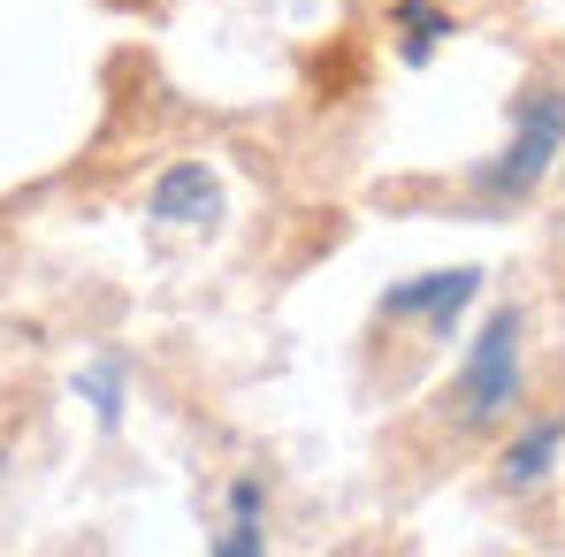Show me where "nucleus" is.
Returning a JSON list of instances; mask_svg holds the SVG:
<instances>
[{
    "mask_svg": "<svg viewBox=\"0 0 565 557\" xmlns=\"http://www.w3.org/2000/svg\"><path fill=\"white\" fill-rule=\"evenodd\" d=\"M558 153H565V93L558 85H527V93L512 99V138H504V153H489V161L473 169V191H481V199H527V191L558 169Z\"/></svg>",
    "mask_w": 565,
    "mask_h": 557,
    "instance_id": "f03ea898",
    "label": "nucleus"
},
{
    "mask_svg": "<svg viewBox=\"0 0 565 557\" xmlns=\"http://www.w3.org/2000/svg\"><path fill=\"white\" fill-rule=\"evenodd\" d=\"M520 389H527V313L497 306L481 321V336L467 344V367L444 382L436 413H444L451 436H489L497 420L520 413Z\"/></svg>",
    "mask_w": 565,
    "mask_h": 557,
    "instance_id": "f257e3e1",
    "label": "nucleus"
},
{
    "mask_svg": "<svg viewBox=\"0 0 565 557\" xmlns=\"http://www.w3.org/2000/svg\"><path fill=\"white\" fill-rule=\"evenodd\" d=\"M558 237H565V214H558Z\"/></svg>",
    "mask_w": 565,
    "mask_h": 557,
    "instance_id": "6e6552de",
    "label": "nucleus"
},
{
    "mask_svg": "<svg viewBox=\"0 0 565 557\" xmlns=\"http://www.w3.org/2000/svg\"><path fill=\"white\" fill-rule=\"evenodd\" d=\"M146 214L169 229H206V222H222V176L206 161H169L146 191Z\"/></svg>",
    "mask_w": 565,
    "mask_h": 557,
    "instance_id": "20e7f679",
    "label": "nucleus"
},
{
    "mask_svg": "<svg viewBox=\"0 0 565 557\" xmlns=\"http://www.w3.org/2000/svg\"><path fill=\"white\" fill-rule=\"evenodd\" d=\"M558 443H565V405L543 413V420H527V428H512V443L497 451V489H512V496L543 489L551 465H558Z\"/></svg>",
    "mask_w": 565,
    "mask_h": 557,
    "instance_id": "39448f33",
    "label": "nucleus"
},
{
    "mask_svg": "<svg viewBox=\"0 0 565 557\" xmlns=\"http://www.w3.org/2000/svg\"><path fill=\"white\" fill-rule=\"evenodd\" d=\"M397 31H405V54H413V62H428V46H436V39H451V15H436L428 0H397Z\"/></svg>",
    "mask_w": 565,
    "mask_h": 557,
    "instance_id": "423d86ee",
    "label": "nucleus"
},
{
    "mask_svg": "<svg viewBox=\"0 0 565 557\" xmlns=\"http://www.w3.org/2000/svg\"><path fill=\"white\" fill-rule=\"evenodd\" d=\"M558 169H565V161H558Z\"/></svg>",
    "mask_w": 565,
    "mask_h": 557,
    "instance_id": "1a4fd4ad",
    "label": "nucleus"
},
{
    "mask_svg": "<svg viewBox=\"0 0 565 557\" xmlns=\"http://www.w3.org/2000/svg\"><path fill=\"white\" fill-rule=\"evenodd\" d=\"M473 290H481V268H444V276H413L397 282V290H382V321H420L428 336H451V321L473 306Z\"/></svg>",
    "mask_w": 565,
    "mask_h": 557,
    "instance_id": "7ed1b4c3",
    "label": "nucleus"
},
{
    "mask_svg": "<svg viewBox=\"0 0 565 557\" xmlns=\"http://www.w3.org/2000/svg\"><path fill=\"white\" fill-rule=\"evenodd\" d=\"M77 397H93L99 420H115V413H122V374L115 367H85L77 374Z\"/></svg>",
    "mask_w": 565,
    "mask_h": 557,
    "instance_id": "0eeeda50",
    "label": "nucleus"
}]
</instances>
